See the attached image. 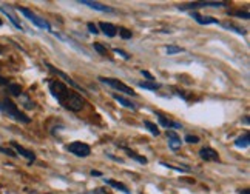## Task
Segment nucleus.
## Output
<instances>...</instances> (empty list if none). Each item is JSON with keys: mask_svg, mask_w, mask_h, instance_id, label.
<instances>
[{"mask_svg": "<svg viewBox=\"0 0 250 194\" xmlns=\"http://www.w3.org/2000/svg\"><path fill=\"white\" fill-rule=\"evenodd\" d=\"M113 99L116 100V102H119L121 105H124L125 108H128V110H136V105H134L133 102H130V100H127V99H125V97H122V96L113 94Z\"/></svg>", "mask_w": 250, "mask_h": 194, "instance_id": "obj_16", "label": "nucleus"}, {"mask_svg": "<svg viewBox=\"0 0 250 194\" xmlns=\"http://www.w3.org/2000/svg\"><path fill=\"white\" fill-rule=\"evenodd\" d=\"M241 194H249V191H247V190H244V191H241Z\"/></svg>", "mask_w": 250, "mask_h": 194, "instance_id": "obj_36", "label": "nucleus"}, {"mask_svg": "<svg viewBox=\"0 0 250 194\" xmlns=\"http://www.w3.org/2000/svg\"><path fill=\"white\" fill-rule=\"evenodd\" d=\"M99 80L102 83H105V85H110L111 88H114L119 93H124V94H127V96H136V93H134L133 88H130V86H127L122 82H119L118 79H111V77H99Z\"/></svg>", "mask_w": 250, "mask_h": 194, "instance_id": "obj_4", "label": "nucleus"}, {"mask_svg": "<svg viewBox=\"0 0 250 194\" xmlns=\"http://www.w3.org/2000/svg\"><path fill=\"white\" fill-rule=\"evenodd\" d=\"M114 53H116V54H119V56H122L124 59H130V54H127V53H125V51H122V50H118V48H116V50H114Z\"/></svg>", "mask_w": 250, "mask_h": 194, "instance_id": "obj_33", "label": "nucleus"}, {"mask_svg": "<svg viewBox=\"0 0 250 194\" xmlns=\"http://www.w3.org/2000/svg\"><path fill=\"white\" fill-rule=\"evenodd\" d=\"M93 48H94V50L98 51L101 56H105V54H107V50H105V48H104L101 43H93Z\"/></svg>", "mask_w": 250, "mask_h": 194, "instance_id": "obj_26", "label": "nucleus"}, {"mask_svg": "<svg viewBox=\"0 0 250 194\" xmlns=\"http://www.w3.org/2000/svg\"><path fill=\"white\" fill-rule=\"evenodd\" d=\"M119 36L124 39V40H128V39H131V31L127 30V28H119Z\"/></svg>", "mask_w": 250, "mask_h": 194, "instance_id": "obj_24", "label": "nucleus"}, {"mask_svg": "<svg viewBox=\"0 0 250 194\" xmlns=\"http://www.w3.org/2000/svg\"><path fill=\"white\" fill-rule=\"evenodd\" d=\"M99 28H101V31L105 36H108V37H114V36L118 34V28L114 26L113 23H105V22H102V23H99Z\"/></svg>", "mask_w": 250, "mask_h": 194, "instance_id": "obj_13", "label": "nucleus"}, {"mask_svg": "<svg viewBox=\"0 0 250 194\" xmlns=\"http://www.w3.org/2000/svg\"><path fill=\"white\" fill-rule=\"evenodd\" d=\"M86 28H88V31H90L91 34H99L98 26H96L94 23H88V25H86Z\"/></svg>", "mask_w": 250, "mask_h": 194, "instance_id": "obj_30", "label": "nucleus"}, {"mask_svg": "<svg viewBox=\"0 0 250 194\" xmlns=\"http://www.w3.org/2000/svg\"><path fill=\"white\" fill-rule=\"evenodd\" d=\"M11 147L21 154V156H23V157H26L30 162H33L34 159H36V156H34V153H31V151H28V150H25L23 147H21L19 143H16V142H11Z\"/></svg>", "mask_w": 250, "mask_h": 194, "instance_id": "obj_12", "label": "nucleus"}, {"mask_svg": "<svg viewBox=\"0 0 250 194\" xmlns=\"http://www.w3.org/2000/svg\"><path fill=\"white\" fill-rule=\"evenodd\" d=\"M19 11H21L25 17L30 19V20H31L36 26L43 28V30H50V23H48L46 20H43V19L37 17L34 13H31V11H30V9H26V8H19Z\"/></svg>", "mask_w": 250, "mask_h": 194, "instance_id": "obj_6", "label": "nucleus"}, {"mask_svg": "<svg viewBox=\"0 0 250 194\" xmlns=\"http://www.w3.org/2000/svg\"><path fill=\"white\" fill-rule=\"evenodd\" d=\"M190 16L193 17L199 25H208V23H215V25H218V23H219L218 19H215V17H204V16H201V14L196 13V11L190 13Z\"/></svg>", "mask_w": 250, "mask_h": 194, "instance_id": "obj_10", "label": "nucleus"}, {"mask_svg": "<svg viewBox=\"0 0 250 194\" xmlns=\"http://www.w3.org/2000/svg\"><path fill=\"white\" fill-rule=\"evenodd\" d=\"M167 137H168L170 148H171L173 151H176V150H179V148H181L182 140H181V137L178 136V133H176V131H171V130H168V131H167Z\"/></svg>", "mask_w": 250, "mask_h": 194, "instance_id": "obj_9", "label": "nucleus"}, {"mask_svg": "<svg viewBox=\"0 0 250 194\" xmlns=\"http://www.w3.org/2000/svg\"><path fill=\"white\" fill-rule=\"evenodd\" d=\"M161 165H164V167H167V168H171V170L181 171V173H188V170H187V168H179V167H173V165H170V163H166V162H161Z\"/></svg>", "mask_w": 250, "mask_h": 194, "instance_id": "obj_27", "label": "nucleus"}, {"mask_svg": "<svg viewBox=\"0 0 250 194\" xmlns=\"http://www.w3.org/2000/svg\"><path fill=\"white\" fill-rule=\"evenodd\" d=\"M2 53H3V51H2V48H0V54H2Z\"/></svg>", "mask_w": 250, "mask_h": 194, "instance_id": "obj_37", "label": "nucleus"}, {"mask_svg": "<svg viewBox=\"0 0 250 194\" xmlns=\"http://www.w3.org/2000/svg\"><path fill=\"white\" fill-rule=\"evenodd\" d=\"M83 105H85V102L82 99V96H79L78 93H74V91H71V94L68 96V99L62 103V106H65L66 110L73 111V113H79L83 108Z\"/></svg>", "mask_w": 250, "mask_h": 194, "instance_id": "obj_3", "label": "nucleus"}, {"mask_svg": "<svg viewBox=\"0 0 250 194\" xmlns=\"http://www.w3.org/2000/svg\"><path fill=\"white\" fill-rule=\"evenodd\" d=\"M82 5H86L90 6L93 9H96V11H102V13H113V9L110 6H105L102 3H98V2H90V0H81Z\"/></svg>", "mask_w": 250, "mask_h": 194, "instance_id": "obj_11", "label": "nucleus"}, {"mask_svg": "<svg viewBox=\"0 0 250 194\" xmlns=\"http://www.w3.org/2000/svg\"><path fill=\"white\" fill-rule=\"evenodd\" d=\"M233 16L241 17V19H244V20H249V11H235Z\"/></svg>", "mask_w": 250, "mask_h": 194, "instance_id": "obj_29", "label": "nucleus"}, {"mask_svg": "<svg viewBox=\"0 0 250 194\" xmlns=\"http://www.w3.org/2000/svg\"><path fill=\"white\" fill-rule=\"evenodd\" d=\"M141 74H142L144 77H147V79H150V80H153V76H151V74H150L148 71H146V70H142V71H141Z\"/></svg>", "mask_w": 250, "mask_h": 194, "instance_id": "obj_34", "label": "nucleus"}, {"mask_svg": "<svg viewBox=\"0 0 250 194\" xmlns=\"http://www.w3.org/2000/svg\"><path fill=\"white\" fill-rule=\"evenodd\" d=\"M46 194H53V193H46Z\"/></svg>", "mask_w": 250, "mask_h": 194, "instance_id": "obj_39", "label": "nucleus"}, {"mask_svg": "<svg viewBox=\"0 0 250 194\" xmlns=\"http://www.w3.org/2000/svg\"><path fill=\"white\" fill-rule=\"evenodd\" d=\"M249 143H250V134L249 133H244L241 137H238L235 140V145H236L238 148H247Z\"/></svg>", "mask_w": 250, "mask_h": 194, "instance_id": "obj_17", "label": "nucleus"}, {"mask_svg": "<svg viewBox=\"0 0 250 194\" xmlns=\"http://www.w3.org/2000/svg\"><path fill=\"white\" fill-rule=\"evenodd\" d=\"M138 85L141 86V88H144V90H151V91H156V90L161 88V85L156 83V82H139Z\"/></svg>", "mask_w": 250, "mask_h": 194, "instance_id": "obj_20", "label": "nucleus"}, {"mask_svg": "<svg viewBox=\"0 0 250 194\" xmlns=\"http://www.w3.org/2000/svg\"><path fill=\"white\" fill-rule=\"evenodd\" d=\"M198 6H226L224 2H199V3H190L181 6V9H190V8H198Z\"/></svg>", "mask_w": 250, "mask_h": 194, "instance_id": "obj_14", "label": "nucleus"}, {"mask_svg": "<svg viewBox=\"0 0 250 194\" xmlns=\"http://www.w3.org/2000/svg\"><path fill=\"white\" fill-rule=\"evenodd\" d=\"M6 90H8L9 94H11V96H16V97H19V96L22 94L21 85H17V83H8V85H6Z\"/></svg>", "mask_w": 250, "mask_h": 194, "instance_id": "obj_19", "label": "nucleus"}, {"mask_svg": "<svg viewBox=\"0 0 250 194\" xmlns=\"http://www.w3.org/2000/svg\"><path fill=\"white\" fill-rule=\"evenodd\" d=\"M178 53H182V48L175 46V45L167 46V54H178Z\"/></svg>", "mask_w": 250, "mask_h": 194, "instance_id": "obj_25", "label": "nucleus"}, {"mask_svg": "<svg viewBox=\"0 0 250 194\" xmlns=\"http://www.w3.org/2000/svg\"><path fill=\"white\" fill-rule=\"evenodd\" d=\"M91 176H101V173H99V171H94V170H93V171H91Z\"/></svg>", "mask_w": 250, "mask_h": 194, "instance_id": "obj_35", "label": "nucleus"}, {"mask_svg": "<svg viewBox=\"0 0 250 194\" xmlns=\"http://www.w3.org/2000/svg\"><path fill=\"white\" fill-rule=\"evenodd\" d=\"M186 142H188V143H198L199 137H198V136H186Z\"/></svg>", "mask_w": 250, "mask_h": 194, "instance_id": "obj_31", "label": "nucleus"}, {"mask_svg": "<svg viewBox=\"0 0 250 194\" xmlns=\"http://www.w3.org/2000/svg\"><path fill=\"white\" fill-rule=\"evenodd\" d=\"M144 127H146V128H147L153 136H159V128L156 127L155 123H151V122L146 120V122H144Z\"/></svg>", "mask_w": 250, "mask_h": 194, "instance_id": "obj_21", "label": "nucleus"}, {"mask_svg": "<svg viewBox=\"0 0 250 194\" xmlns=\"http://www.w3.org/2000/svg\"><path fill=\"white\" fill-rule=\"evenodd\" d=\"M0 26H2V20H0Z\"/></svg>", "mask_w": 250, "mask_h": 194, "instance_id": "obj_38", "label": "nucleus"}, {"mask_svg": "<svg viewBox=\"0 0 250 194\" xmlns=\"http://www.w3.org/2000/svg\"><path fill=\"white\" fill-rule=\"evenodd\" d=\"M224 26H226V28H229V30H233V31H236L238 34H244V30H241V28H238V26H235V25L224 23Z\"/></svg>", "mask_w": 250, "mask_h": 194, "instance_id": "obj_28", "label": "nucleus"}, {"mask_svg": "<svg viewBox=\"0 0 250 194\" xmlns=\"http://www.w3.org/2000/svg\"><path fill=\"white\" fill-rule=\"evenodd\" d=\"M50 91L56 97V100L61 105L68 99V96L71 94V90H68L61 80H50Z\"/></svg>", "mask_w": 250, "mask_h": 194, "instance_id": "obj_2", "label": "nucleus"}, {"mask_svg": "<svg viewBox=\"0 0 250 194\" xmlns=\"http://www.w3.org/2000/svg\"><path fill=\"white\" fill-rule=\"evenodd\" d=\"M0 151L8 154V156H11V157H16V153H13L11 150H8V148H3V147H0Z\"/></svg>", "mask_w": 250, "mask_h": 194, "instance_id": "obj_32", "label": "nucleus"}, {"mask_svg": "<svg viewBox=\"0 0 250 194\" xmlns=\"http://www.w3.org/2000/svg\"><path fill=\"white\" fill-rule=\"evenodd\" d=\"M0 108H2L11 119L17 120V122H22V123H30V119H28V116H25L9 99H5L2 102V106H0Z\"/></svg>", "mask_w": 250, "mask_h": 194, "instance_id": "obj_1", "label": "nucleus"}, {"mask_svg": "<svg viewBox=\"0 0 250 194\" xmlns=\"http://www.w3.org/2000/svg\"><path fill=\"white\" fill-rule=\"evenodd\" d=\"M105 183L107 185H110V187H113V188H116V190H119V191H122V193H125V194H130V190L124 185V183H121V182H116V180H113V179H108V180H105Z\"/></svg>", "mask_w": 250, "mask_h": 194, "instance_id": "obj_18", "label": "nucleus"}, {"mask_svg": "<svg viewBox=\"0 0 250 194\" xmlns=\"http://www.w3.org/2000/svg\"><path fill=\"white\" fill-rule=\"evenodd\" d=\"M156 117L159 119V122H161L162 127H166V128H170V127H171V122L166 117V116H162L161 113H156Z\"/></svg>", "mask_w": 250, "mask_h": 194, "instance_id": "obj_23", "label": "nucleus"}, {"mask_svg": "<svg viewBox=\"0 0 250 194\" xmlns=\"http://www.w3.org/2000/svg\"><path fill=\"white\" fill-rule=\"evenodd\" d=\"M46 66L50 68V70H51V73H53V74H56V76L62 77V79H63V80H65L66 83H68L70 86H73V88H76V90H78V91H82V93H83L82 86H79L78 83H76V82H74V80L71 79V77H68V76H66L65 73H62L61 70H57V68H54V66H51V65H48V63H46Z\"/></svg>", "mask_w": 250, "mask_h": 194, "instance_id": "obj_7", "label": "nucleus"}, {"mask_svg": "<svg viewBox=\"0 0 250 194\" xmlns=\"http://www.w3.org/2000/svg\"><path fill=\"white\" fill-rule=\"evenodd\" d=\"M199 156H201V159L206 160V162H219V154L213 148H208V147L201 150Z\"/></svg>", "mask_w": 250, "mask_h": 194, "instance_id": "obj_8", "label": "nucleus"}, {"mask_svg": "<svg viewBox=\"0 0 250 194\" xmlns=\"http://www.w3.org/2000/svg\"><path fill=\"white\" fill-rule=\"evenodd\" d=\"M0 9H2V13L9 19V20H11V23L17 28V30H22V25L21 23H19V20H17V17L11 13V11H9V8L8 6H2V8H0Z\"/></svg>", "mask_w": 250, "mask_h": 194, "instance_id": "obj_15", "label": "nucleus"}, {"mask_svg": "<svg viewBox=\"0 0 250 194\" xmlns=\"http://www.w3.org/2000/svg\"><path fill=\"white\" fill-rule=\"evenodd\" d=\"M125 151L128 153V156L131 157V159H134V160H138L139 163H142V165H146L147 163V159L146 157H142V156H139V154H136V153H133V151H130V150H127L125 148Z\"/></svg>", "mask_w": 250, "mask_h": 194, "instance_id": "obj_22", "label": "nucleus"}, {"mask_svg": "<svg viewBox=\"0 0 250 194\" xmlns=\"http://www.w3.org/2000/svg\"><path fill=\"white\" fill-rule=\"evenodd\" d=\"M66 150H68L71 154L78 157H88L90 153H91V148L88 143H83V142H73L70 145H66Z\"/></svg>", "mask_w": 250, "mask_h": 194, "instance_id": "obj_5", "label": "nucleus"}]
</instances>
